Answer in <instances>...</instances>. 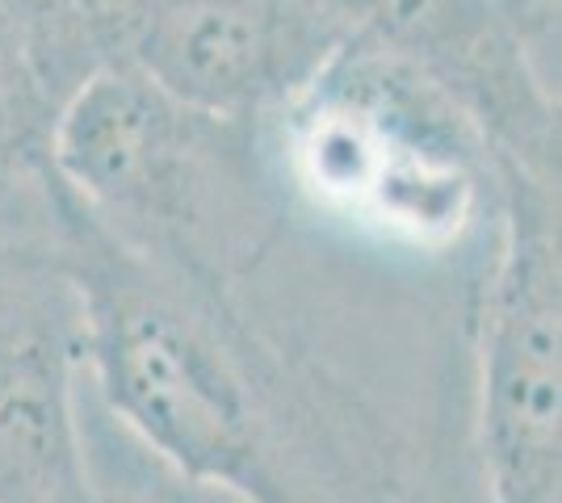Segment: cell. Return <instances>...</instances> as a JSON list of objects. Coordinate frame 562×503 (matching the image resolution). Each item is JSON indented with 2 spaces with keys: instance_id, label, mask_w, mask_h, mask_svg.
<instances>
[{
  "instance_id": "3",
  "label": "cell",
  "mask_w": 562,
  "mask_h": 503,
  "mask_svg": "<svg viewBox=\"0 0 562 503\" xmlns=\"http://www.w3.org/2000/svg\"><path fill=\"white\" fill-rule=\"evenodd\" d=\"M257 118H218L105 64L71 96L50 168L126 248L227 286L260 243L265 181Z\"/></svg>"
},
{
  "instance_id": "7",
  "label": "cell",
  "mask_w": 562,
  "mask_h": 503,
  "mask_svg": "<svg viewBox=\"0 0 562 503\" xmlns=\"http://www.w3.org/2000/svg\"><path fill=\"white\" fill-rule=\"evenodd\" d=\"M101 68L89 0H0V202L47 190L55 130Z\"/></svg>"
},
{
  "instance_id": "6",
  "label": "cell",
  "mask_w": 562,
  "mask_h": 503,
  "mask_svg": "<svg viewBox=\"0 0 562 503\" xmlns=\"http://www.w3.org/2000/svg\"><path fill=\"white\" fill-rule=\"evenodd\" d=\"M105 64L218 118H269L349 43L340 0H89Z\"/></svg>"
},
{
  "instance_id": "5",
  "label": "cell",
  "mask_w": 562,
  "mask_h": 503,
  "mask_svg": "<svg viewBox=\"0 0 562 503\" xmlns=\"http://www.w3.org/2000/svg\"><path fill=\"white\" fill-rule=\"evenodd\" d=\"M85 302L47 190L0 202V503H97Z\"/></svg>"
},
{
  "instance_id": "2",
  "label": "cell",
  "mask_w": 562,
  "mask_h": 503,
  "mask_svg": "<svg viewBox=\"0 0 562 503\" xmlns=\"http://www.w3.org/2000/svg\"><path fill=\"white\" fill-rule=\"evenodd\" d=\"M278 118L299 190L345 222L449 248L499 202V156L428 76L352 34Z\"/></svg>"
},
{
  "instance_id": "1",
  "label": "cell",
  "mask_w": 562,
  "mask_h": 503,
  "mask_svg": "<svg viewBox=\"0 0 562 503\" xmlns=\"http://www.w3.org/2000/svg\"><path fill=\"white\" fill-rule=\"evenodd\" d=\"M55 236L85 302V369L165 470L239 503H315L285 454L273 365L223 286L114 240L55 176Z\"/></svg>"
},
{
  "instance_id": "8",
  "label": "cell",
  "mask_w": 562,
  "mask_h": 503,
  "mask_svg": "<svg viewBox=\"0 0 562 503\" xmlns=\"http://www.w3.org/2000/svg\"><path fill=\"white\" fill-rule=\"evenodd\" d=\"M97 503H239V500L227 495V491H214V487H198V482L181 479V475H172V470H165L156 461V475H147L139 487L117 491V500L110 491H97Z\"/></svg>"
},
{
  "instance_id": "4",
  "label": "cell",
  "mask_w": 562,
  "mask_h": 503,
  "mask_svg": "<svg viewBox=\"0 0 562 503\" xmlns=\"http://www.w3.org/2000/svg\"><path fill=\"white\" fill-rule=\"evenodd\" d=\"M499 252L479 315V454L492 503H559V181L499 156Z\"/></svg>"
}]
</instances>
